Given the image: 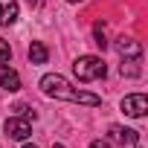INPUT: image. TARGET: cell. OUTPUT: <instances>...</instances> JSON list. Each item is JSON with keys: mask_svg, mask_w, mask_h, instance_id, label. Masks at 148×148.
I'll return each instance as SVG.
<instances>
[{"mask_svg": "<svg viewBox=\"0 0 148 148\" xmlns=\"http://www.w3.org/2000/svg\"><path fill=\"white\" fill-rule=\"evenodd\" d=\"M41 90L47 96H55V99H67V102H79V105H90V108H99L102 99L96 93H87V90H73L70 82L64 76H55V73H49V76L41 79Z\"/></svg>", "mask_w": 148, "mask_h": 148, "instance_id": "cell-1", "label": "cell"}, {"mask_svg": "<svg viewBox=\"0 0 148 148\" xmlns=\"http://www.w3.org/2000/svg\"><path fill=\"white\" fill-rule=\"evenodd\" d=\"M73 73H76L79 82H96V79H105L108 67L96 55H82V58H76V64H73Z\"/></svg>", "mask_w": 148, "mask_h": 148, "instance_id": "cell-2", "label": "cell"}, {"mask_svg": "<svg viewBox=\"0 0 148 148\" xmlns=\"http://www.w3.org/2000/svg\"><path fill=\"white\" fill-rule=\"evenodd\" d=\"M122 110H125V116L142 119V116H145V110H148V99H145L142 93H131V96H125V99H122Z\"/></svg>", "mask_w": 148, "mask_h": 148, "instance_id": "cell-3", "label": "cell"}, {"mask_svg": "<svg viewBox=\"0 0 148 148\" xmlns=\"http://www.w3.org/2000/svg\"><path fill=\"white\" fill-rule=\"evenodd\" d=\"M3 131H6L12 139H26V136L32 134V125H29L26 116H9L6 125H3Z\"/></svg>", "mask_w": 148, "mask_h": 148, "instance_id": "cell-4", "label": "cell"}, {"mask_svg": "<svg viewBox=\"0 0 148 148\" xmlns=\"http://www.w3.org/2000/svg\"><path fill=\"white\" fill-rule=\"evenodd\" d=\"M113 47H116V52L122 58H142V44L134 41V38H116Z\"/></svg>", "mask_w": 148, "mask_h": 148, "instance_id": "cell-5", "label": "cell"}, {"mask_svg": "<svg viewBox=\"0 0 148 148\" xmlns=\"http://www.w3.org/2000/svg\"><path fill=\"white\" fill-rule=\"evenodd\" d=\"M110 136L122 145H134L139 142V131H131V128H122V125H110Z\"/></svg>", "mask_w": 148, "mask_h": 148, "instance_id": "cell-6", "label": "cell"}, {"mask_svg": "<svg viewBox=\"0 0 148 148\" xmlns=\"http://www.w3.org/2000/svg\"><path fill=\"white\" fill-rule=\"evenodd\" d=\"M0 84H3L9 93L21 90V79H18V73H15L12 67H6V64H0Z\"/></svg>", "mask_w": 148, "mask_h": 148, "instance_id": "cell-7", "label": "cell"}, {"mask_svg": "<svg viewBox=\"0 0 148 148\" xmlns=\"http://www.w3.org/2000/svg\"><path fill=\"white\" fill-rule=\"evenodd\" d=\"M18 21V3L15 0H0V26H9Z\"/></svg>", "mask_w": 148, "mask_h": 148, "instance_id": "cell-8", "label": "cell"}, {"mask_svg": "<svg viewBox=\"0 0 148 148\" xmlns=\"http://www.w3.org/2000/svg\"><path fill=\"white\" fill-rule=\"evenodd\" d=\"M47 58H49V49H47L41 41H32V44H29V61H32V64H47Z\"/></svg>", "mask_w": 148, "mask_h": 148, "instance_id": "cell-9", "label": "cell"}, {"mask_svg": "<svg viewBox=\"0 0 148 148\" xmlns=\"http://www.w3.org/2000/svg\"><path fill=\"white\" fill-rule=\"evenodd\" d=\"M136 64H139V58H125L122 61V76H131V79L139 76V67Z\"/></svg>", "mask_w": 148, "mask_h": 148, "instance_id": "cell-10", "label": "cell"}, {"mask_svg": "<svg viewBox=\"0 0 148 148\" xmlns=\"http://www.w3.org/2000/svg\"><path fill=\"white\" fill-rule=\"evenodd\" d=\"M12 58V47L3 41V38H0V64H3V61H9Z\"/></svg>", "mask_w": 148, "mask_h": 148, "instance_id": "cell-11", "label": "cell"}, {"mask_svg": "<svg viewBox=\"0 0 148 148\" xmlns=\"http://www.w3.org/2000/svg\"><path fill=\"white\" fill-rule=\"evenodd\" d=\"M90 148H110V145H108V142H102V139H93V142H90Z\"/></svg>", "mask_w": 148, "mask_h": 148, "instance_id": "cell-12", "label": "cell"}, {"mask_svg": "<svg viewBox=\"0 0 148 148\" xmlns=\"http://www.w3.org/2000/svg\"><path fill=\"white\" fill-rule=\"evenodd\" d=\"M26 3H29V6H35V9H41V3H44V0H26Z\"/></svg>", "mask_w": 148, "mask_h": 148, "instance_id": "cell-13", "label": "cell"}, {"mask_svg": "<svg viewBox=\"0 0 148 148\" xmlns=\"http://www.w3.org/2000/svg\"><path fill=\"white\" fill-rule=\"evenodd\" d=\"M128 148H139V142H134V145H128Z\"/></svg>", "mask_w": 148, "mask_h": 148, "instance_id": "cell-14", "label": "cell"}, {"mask_svg": "<svg viewBox=\"0 0 148 148\" xmlns=\"http://www.w3.org/2000/svg\"><path fill=\"white\" fill-rule=\"evenodd\" d=\"M23 148H38V145H23Z\"/></svg>", "mask_w": 148, "mask_h": 148, "instance_id": "cell-15", "label": "cell"}, {"mask_svg": "<svg viewBox=\"0 0 148 148\" xmlns=\"http://www.w3.org/2000/svg\"><path fill=\"white\" fill-rule=\"evenodd\" d=\"M67 3H79V0H67Z\"/></svg>", "mask_w": 148, "mask_h": 148, "instance_id": "cell-16", "label": "cell"}, {"mask_svg": "<svg viewBox=\"0 0 148 148\" xmlns=\"http://www.w3.org/2000/svg\"><path fill=\"white\" fill-rule=\"evenodd\" d=\"M52 148H64V145H52Z\"/></svg>", "mask_w": 148, "mask_h": 148, "instance_id": "cell-17", "label": "cell"}]
</instances>
